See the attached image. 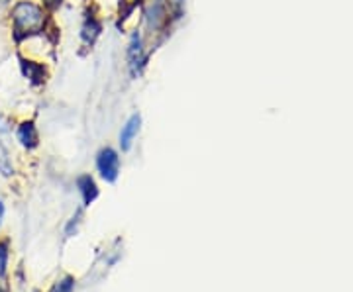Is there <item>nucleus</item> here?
I'll list each match as a JSON object with an SVG mask.
<instances>
[{
  "label": "nucleus",
  "instance_id": "nucleus-1",
  "mask_svg": "<svg viewBox=\"0 0 353 292\" xmlns=\"http://www.w3.org/2000/svg\"><path fill=\"white\" fill-rule=\"evenodd\" d=\"M6 22L12 34V41L41 34L53 22V14L43 0H14L6 8Z\"/></svg>",
  "mask_w": 353,
  "mask_h": 292
},
{
  "label": "nucleus",
  "instance_id": "nucleus-2",
  "mask_svg": "<svg viewBox=\"0 0 353 292\" xmlns=\"http://www.w3.org/2000/svg\"><path fill=\"white\" fill-rule=\"evenodd\" d=\"M14 45H16V57L39 61V63H46L51 67V63L55 61V48H57V25H55V20L48 25L46 32L22 38L20 41H16Z\"/></svg>",
  "mask_w": 353,
  "mask_h": 292
},
{
  "label": "nucleus",
  "instance_id": "nucleus-3",
  "mask_svg": "<svg viewBox=\"0 0 353 292\" xmlns=\"http://www.w3.org/2000/svg\"><path fill=\"white\" fill-rule=\"evenodd\" d=\"M126 69L128 75L132 79H139V76L145 73L150 59H152V50L145 41V36L141 30H136L132 34H128L126 41Z\"/></svg>",
  "mask_w": 353,
  "mask_h": 292
},
{
  "label": "nucleus",
  "instance_id": "nucleus-4",
  "mask_svg": "<svg viewBox=\"0 0 353 292\" xmlns=\"http://www.w3.org/2000/svg\"><path fill=\"white\" fill-rule=\"evenodd\" d=\"M102 32H104L102 14L88 0L87 4L83 6V18H81V24H79V43H81V48H85V50L94 48L97 41L101 39Z\"/></svg>",
  "mask_w": 353,
  "mask_h": 292
},
{
  "label": "nucleus",
  "instance_id": "nucleus-5",
  "mask_svg": "<svg viewBox=\"0 0 353 292\" xmlns=\"http://www.w3.org/2000/svg\"><path fill=\"white\" fill-rule=\"evenodd\" d=\"M94 167H97V173L99 177L108 182V185H114L118 177H120V169H122V157H120V152L114 149L110 145H104L99 149L97 157H94Z\"/></svg>",
  "mask_w": 353,
  "mask_h": 292
},
{
  "label": "nucleus",
  "instance_id": "nucleus-6",
  "mask_svg": "<svg viewBox=\"0 0 353 292\" xmlns=\"http://www.w3.org/2000/svg\"><path fill=\"white\" fill-rule=\"evenodd\" d=\"M14 140L16 143L24 149V152L32 153L36 152L41 143V136H39L38 124L34 122V118H22L14 122Z\"/></svg>",
  "mask_w": 353,
  "mask_h": 292
},
{
  "label": "nucleus",
  "instance_id": "nucleus-7",
  "mask_svg": "<svg viewBox=\"0 0 353 292\" xmlns=\"http://www.w3.org/2000/svg\"><path fill=\"white\" fill-rule=\"evenodd\" d=\"M18 71H20V76L32 89H43L51 75L50 65L24 59V57H18Z\"/></svg>",
  "mask_w": 353,
  "mask_h": 292
},
{
  "label": "nucleus",
  "instance_id": "nucleus-8",
  "mask_svg": "<svg viewBox=\"0 0 353 292\" xmlns=\"http://www.w3.org/2000/svg\"><path fill=\"white\" fill-rule=\"evenodd\" d=\"M141 124H143V118L139 112L128 116V120L120 127V134H118V147L120 152L128 153L132 152L134 143L138 140L139 132H141Z\"/></svg>",
  "mask_w": 353,
  "mask_h": 292
},
{
  "label": "nucleus",
  "instance_id": "nucleus-9",
  "mask_svg": "<svg viewBox=\"0 0 353 292\" xmlns=\"http://www.w3.org/2000/svg\"><path fill=\"white\" fill-rule=\"evenodd\" d=\"M75 185L77 191L81 194V200H83V206H85V208L92 206V204L97 202V198L101 196V189H99L97 178L92 177V175H88V173L79 175L75 180Z\"/></svg>",
  "mask_w": 353,
  "mask_h": 292
},
{
  "label": "nucleus",
  "instance_id": "nucleus-10",
  "mask_svg": "<svg viewBox=\"0 0 353 292\" xmlns=\"http://www.w3.org/2000/svg\"><path fill=\"white\" fill-rule=\"evenodd\" d=\"M14 173H16V167H14L12 152L4 138H0V175L4 178H12Z\"/></svg>",
  "mask_w": 353,
  "mask_h": 292
},
{
  "label": "nucleus",
  "instance_id": "nucleus-11",
  "mask_svg": "<svg viewBox=\"0 0 353 292\" xmlns=\"http://www.w3.org/2000/svg\"><path fill=\"white\" fill-rule=\"evenodd\" d=\"M10 267V240H0V280H6Z\"/></svg>",
  "mask_w": 353,
  "mask_h": 292
},
{
  "label": "nucleus",
  "instance_id": "nucleus-12",
  "mask_svg": "<svg viewBox=\"0 0 353 292\" xmlns=\"http://www.w3.org/2000/svg\"><path fill=\"white\" fill-rule=\"evenodd\" d=\"M81 224H83V210H77L75 214L69 218V222L65 224V238H73L81 228Z\"/></svg>",
  "mask_w": 353,
  "mask_h": 292
},
{
  "label": "nucleus",
  "instance_id": "nucleus-13",
  "mask_svg": "<svg viewBox=\"0 0 353 292\" xmlns=\"http://www.w3.org/2000/svg\"><path fill=\"white\" fill-rule=\"evenodd\" d=\"M73 291H75V279L67 275V277H61V279L57 280L50 292H73Z\"/></svg>",
  "mask_w": 353,
  "mask_h": 292
},
{
  "label": "nucleus",
  "instance_id": "nucleus-14",
  "mask_svg": "<svg viewBox=\"0 0 353 292\" xmlns=\"http://www.w3.org/2000/svg\"><path fill=\"white\" fill-rule=\"evenodd\" d=\"M4 216H6V204L0 198V228H2V224H4Z\"/></svg>",
  "mask_w": 353,
  "mask_h": 292
},
{
  "label": "nucleus",
  "instance_id": "nucleus-15",
  "mask_svg": "<svg viewBox=\"0 0 353 292\" xmlns=\"http://www.w3.org/2000/svg\"><path fill=\"white\" fill-rule=\"evenodd\" d=\"M14 0H0V8H8L12 4Z\"/></svg>",
  "mask_w": 353,
  "mask_h": 292
},
{
  "label": "nucleus",
  "instance_id": "nucleus-16",
  "mask_svg": "<svg viewBox=\"0 0 353 292\" xmlns=\"http://www.w3.org/2000/svg\"><path fill=\"white\" fill-rule=\"evenodd\" d=\"M0 292H8V289H4V286H0Z\"/></svg>",
  "mask_w": 353,
  "mask_h": 292
},
{
  "label": "nucleus",
  "instance_id": "nucleus-17",
  "mask_svg": "<svg viewBox=\"0 0 353 292\" xmlns=\"http://www.w3.org/2000/svg\"><path fill=\"white\" fill-rule=\"evenodd\" d=\"M2 118H4V116H2V114H0V120H2Z\"/></svg>",
  "mask_w": 353,
  "mask_h": 292
},
{
  "label": "nucleus",
  "instance_id": "nucleus-18",
  "mask_svg": "<svg viewBox=\"0 0 353 292\" xmlns=\"http://www.w3.org/2000/svg\"><path fill=\"white\" fill-rule=\"evenodd\" d=\"M34 292H38V291H34Z\"/></svg>",
  "mask_w": 353,
  "mask_h": 292
}]
</instances>
